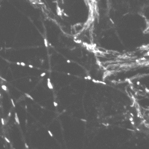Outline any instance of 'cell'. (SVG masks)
<instances>
[{
  "instance_id": "obj_1",
  "label": "cell",
  "mask_w": 149,
  "mask_h": 149,
  "mask_svg": "<svg viewBox=\"0 0 149 149\" xmlns=\"http://www.w3.org/2000/svg\"><path fill=\"white\" fill-rule=\"evenodd\" d=\"M47 86H48V87L49 88V89L53 90V86L52 82H50V79H49V78L47 79Z\"/></svg>"
},
{
  "instance_id": "obj_2",
  "label": "cell",
  "mask_w": 149,
  "mask_h": 149,
  "mask_svg": "<svg viewBox=\"0 0 149 149\" xmlns=\"http://www.w3.org/2000/svg\"><path fill=\"white\" fill-rule=\"evenodd\" d=\"M97 50L99 51L100 52H101V53H106L108 52V51L106 49H104V48H102L101 47H98L97 48Z\"/></svg>"
},
{
  "instance_id": "obj_3",
  "label": "cell",
  "mask_w": 149,
  "mask_h": 149,
  "mask_svg": "<svg viewBox=\"0 0 149 149\" xmlns=\"http://www.w3.org/2000/svg\"><path fill=\"white\" fill-rule=\"evenodd\" d=\"M28 1L32 4H40V0H28Z\"/></svg>"
},
{
  "instance_id": "obj_4",
  "label": "cell",
  "mask_w": 149,
  "mask_h": 149,
  "mask_svg": "<svg viewBox=\"0 0 149 149\" xmlns=\"http://www.w3.org/2000/svg\"><path fill=\"white\" fill-rule=\"evenodd\" d=\"M15 120H16V123H17L19 124H19H20V122H19V118H18L17 113H15Z\"/></svg>"
},
{
  "instance_id": "obj_5",
  "label": "cell",
  "mask_w": 149,
  "mask_h": 149,
  "mask_svg": "<svg viewBox=\"0 0 149 149\" xmlns=\"http://www.w3.org/2000/svg\"><path fill=\"white\" fill-rule=\"evenodd\" d=\"M25 95L28 97V98H31V100H33V97H32L29 94H25Z\"/></svg>"
},
{
  "instance_id": "obj_6",
  "label": "cell",
  "mask_w": 149,
  "mask_h": 149,
  "mask_svg": "<svg viewBox=\"0 0 149 149\" xmlns=\"http://www.w3.org/2000/svg\"><path fill=\"white\" fill-rule=\"evenodd\" d=\"M74 41L76 43H78V44H81V43H82V41H81V40H74Z\"/></svg>"
},
{
  "instance_id": "obj_7",
  "label": "cell",
  "mask_w": 149,
  "mask_h": 149,
  "mask_svg": "<svg viewBox=\"0 0 149 149\" xmlns=\"http://www.w3.org/2000/svg\"><path fill=\"white\" fill-rule=\"evenodd\" d=\"M44 43H45V47H48V41L47 40V39H44Z\"/></svg>"
},
{
  "instance_id": "obj_8",
  "label": "cell",
  "mask_w": 149,
  "mask_h": 149,
  "mask_svg": "<svg viewBox=\"0 0 149 149\" xmlns=\"http://www.w3.org/2000/svg\"><path fill=\"white\" fill-rule=\"evenodd\" d=\"M2 88H3L4 91H7V87H6V85H2Z\"/></svg>"
},
{
  "instance_id": "obj_9",
  "label": "cell",
  "mask_w": 149,
  "mask_h": 149,
  "mask_svg": "<svg viewBox=\"0 0 149 149\" xmlns=\"http://www.w3.org/2000/svg\"><path fill=\"white\" fill-rule=\"evenodd\" d=\"M11 102H12V104H13V107H16V106H15V103H14V102H13V99H11Z\"/></svg>"
},
{
  "instance_id": "obj_10",
  "label": "cell",
  "mask_w": 149,
  "mask_h": 149,
  "mask_svg": "<svg viewBox=\"0 0 149 149\" xmlns=\"http://www.w3.org/2000/svg\"><path fill=\"white\" fill-rule=\"evenodd\" d=\"M48 134H49V135H50V136H52V137H53V134L52 133V132H51L50 131H48Z\"/></svg>"
},
{
  "instance_id": "obj_11",
  "label": "cell",
  "mask_w": 149,
  "mask_h": 149,
  "mask_svg": "<svg viewBox=\"0 0 149 149\" xmlns=\"http://www.w3.org/2000/svg\"><path fill=\"white\" fill-rule=\"evenodd\" d=\"M45 74H46V73L44 72V73H41V77H44V76L45 75Z\"/></svg>"
},
{
  "instance_id": "obj_12",
  "label": "cell",
  "mask_w": 149,
  "mask_h": 149,
  "mask_svg": "<svg viewBox=\"0 0 149 149\" xmlns=\"http://www.w3.org/2000/svg\"><path fill=\"white\" fill-rule=\"evenodd\" d=\"M4 139H5V140H6V141H7V143H10V140H9L7 137H5Z\"/></svg>"
},
{
  "instance_id": "obj_13",
  "label": "cell",
  "mask_w": 149,
  "mask_h": 149,
  "mask_svg": "<svg viewBox=\"0 0 149 149\" xmlns=\"http://www.w3.org/2000/svg\"><path fill=\"white\" fill-rule=\"evenodd\" d=\"M54 103V106L55 107H57V106H58V104H57L56 102H54V103Z\"/></svg>"
},
{
  "instance_id": "obj_14",
  "label": "cell",
  "mask_w": 149,
  "mask_h": 149,
  "mask_svg": "<svg viewBox=\"0 0 149 149\" xmlns=\"http://www.w3.org/2000/svg\"><path fill=\"white\" fill-rule=\"evenodd\" d=\"M86 77H87V79H88V80H91V77L90 75H88Z\"/></svg>"
},
{
  "instance_id": "obj_15",
  "label": "cell",
  "mask_w": 149,
  "mask_h": 149,
  "mask_svg": "<svg viewBox=\"0 0 149 149\" xmlns=\"http://www.w3.org/2000/svg\"><path fill=\"white\" fill-rule=\"evenodd\" d=\"M20 65H21L22 66H26L25 63H23V62H22V63H20Z\"/></svg>"
},
{
  "instance_id": "obj_16",
  "label": "cell",
  "mask_w": 149,
  "mask_h": 149,
  "mask_svg": "<svg viewBox=\"0 0 149 149\" xmlns=\"http://www.w3.org/2000/svg\"><path fill=\"white\" fill-rule=\"evenodd\" d=\"M131 123L132 124V125H135V122H134L133 120H132V121H131Z\"/></svg>"
},
{
  "instance_id": "obj_17",
  "label": "cell",
  "mask_w": 149,
  "mask_h": 149,
  "mask_svg": "<svg viewBox=\"0 0 149 149\" xmlns=\"http://www.w3.org/2000/svg\"><path fill=\"white\" fill-rule=\"evenodd\" d=\"M1 122H2V124L4 125V119L3 118L1 119Z\"/></svg>"
},
{
  "instance_id": "obj_18",
  "label": "cell",
  "mask_w": 149,
  "mask_h": 149,
  "mask_svg": "<svg viewBox=\"0 0 149 149\" xmlns=\"http://www.w3.org/2000/svg\"><path fill=\"white\" fill-rule=\"evenodd\" d=\"M145 90H146V92H147V93L148 94V93H149V91H148V89L147 88H146V89H145Z\"/></svg>"
},
{
  "instance_id": "obj_19",
  "label": "cell",
  "mask_w": 149,
  "mask_h": 149,
  "mask_svg": "<svg viewBox=\"0 0 149 149\" xmlns=\"http://www.w3.org/2000/svg\"><path fill=\"white\" fill-rule=\"evenodd\" d=\"M130 121H132V120H134V118H133L132 117H131V118H130Z\"/></svg>"
},
{
  "instance_id": "obj_20",
  "label": "cell",
  "mask_w": 149,
  "mask_h": 149,
  "mask_svg": "<svg viewBox=\"0 0 149 149\" xmlns=\"http://www.w3.org/2000/svg\"><path fill=\"white\" fill-rule=\"evenodd\" d=\"M0 79H1L3 81H6V80L4 79V78H2L1 77H0Z\"/></svg>"
},
{
  "instance_id": "obj_21",
  "label": "cell",
  "mask_w": 149,
  "mask_h": 149,
  "mask_svg": "<svg viewBox=\"0 0 149 149\" xmlns=\"http://www.w3.org/2000/svg\"><path fill=\"white\" fill-rule=\"evenodd\" d=\"M136 85H140V82L139 81H137V82H136Z\"/></svg>"
},
{
  "instance_id": "obj_22",
  "label": "cell",
  "mask_w": 149,
  "mask_h": 149,
  "mask_svg": "<svg viewBox=\"0 0 149 149\" xmlns=\"http://www.w3.org/2000/svg\"><path fill=\"white\" fill-rule=\"evenodd\" d=\"M25 147H26V148H29V146L27 145V144H26V143H25Z\"/></svg>"
},
{
  "instance_id": "obj_23",
  "label": "cell",
  "mask_w": 149,
  "mask_h": 149,
  "mask_svg": "<svg viewBox=\"0 0 149 149\" xmlns=\"http://www.w3.org/2000/svg\"><path fill=\"white\" fill-rule=\"evenodd\" d=\"M29 67L30 68H33V66H32V65H29Z\"/></svg>"
},
{
  "instance_id": "obj_24",
  "label": "cell",
  "mask_w": 149,
  "mask_h": 149,
  "mask_svg": "<svg viewBox=\"0 0 149 149\" xmlns=\"http://www.w3.org/2000/svg\"><path fill=\"white\" fill-rule=\"evenodd\" d=\"M67 62H68V63H70V60H67Z\"/></svg>"
},
{
  "instance_id": "obj_25",
  "label": "cell",
  "mask_w": 149,
  "mask_h": 149,
  "mask_svg": "<svg viewBox=\"0 0 149 149\" xmlns=\"http://www.w3.org/2000/svg\"><path fill=\"white\" fill-rule=\"evenodd\" d=\"M92 81H93V82H95V83H96V80H95V79H93Z\"/></svg>"
},
{
  "instance_id": "obj_26",
  "label": "cell",
  "mask_w": 149,
  "mask_h": 149,
  "mask_svg": "<svg viewBox=\"0 0 149 149\" xmlns=\"http://www.w3.org/2000/svg\"><path fill=\"white\" fill-rule=\"evenodd\" d=\"M81 120H82L84 122H86V120L85 119H81Z\"/></svg>"
},
{
  "instance_id": "obj_27",
  "label": "cell",
  "mask_w": 149,
  "mask_h": 149,
  "mask_svg": "<svg viewBox=\"0 0 149 149\" xmlns=\"http://www.w3.org/2000/svg\"><path fill=\"white\" fill-rule=\"evenodd\" d=\"M130 115H131V116H132V117H133V116H134V114H133V113H130Z\"/></svg>"
},
{
  "instance_id": "obj_28",
  "label": "cell",
  "mask_w": 149,
  "mask_h": 149,
  "mask_svg": "<svg viewBox=\"0 0 149 149\" xmlns=\"http://www.w3.org/2000/svg\"><path fill=\"white\" fill-rule=\"evenodd\" d=\"M17 65H20V63H19V62H17Z\"/></svg>"
},
{
  "instance_id": "obj_29",
  "label": "cell",
  "mask_w": 149,
  "mask_h": 149,
  "mask_svg": "<svg viewBox=\"0 0 149 149\" xmlns=\"http://www.w3.org/2000/svg\"><path fill=\"white\" fill-rule=\"evenodd\" d=\"M11 116V113L10 112V113H8V116Z\"/></svg>"
},
{
  "instance_id": "obj_30",
  "label": "cell",
  "mask_w": 149,
  "mask_h": 149,
  "mask_svg": "<svg viewBox=\"0 0 149 149\" xmlns=\"http://www.w3.org/2000/svg\"><path fill=\"white\" fill-rule=\"evenodd\" d=\"M88 1H94V0H88Z\"/></svg>"
},
{
  "instance_id": "obj_31",
  "label": "cell",
  "mask_w": 149,
  "mask_h": 149,
  "mask_svg": "<svg viewBox=\"0 0 149 149\" xmlns=\"http://www.w3.org/2000/svg\"><path fill=\"white\" fill-rule=\"evenodd\" d=\"M85 79H87V77H85Z\"/></svg>"
},
{
  "instance_id": "obj_32",
  "label": "cell",
  "mask_w": 149,
  "mask_h": 149,
  "mask_svg": "<svg viewBox=\"0 0 149 149\" xmlns=\"http://www.w3.org/2000/svg\"><path fill=\"white\" fill-rule=\"evenodd\" d=\"M0 98H1V94H0Z\"/></svg>"
}]
</instances>
